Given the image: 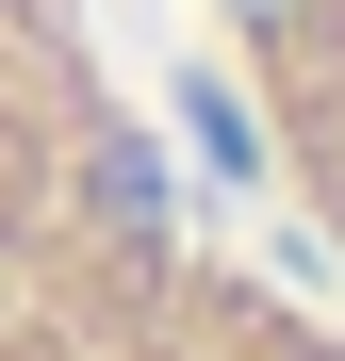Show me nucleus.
<instances>
[{"mask_svg": "<svg viewBox=\"0 0 345 361\" xmlns=\"http://www.w3.org/2000/svg\"><path fill=\"white\" fill-rule=\"evenodd\" d=\"M0 361H345V295L198 214L83 0H0Z\"/></svg>", "mask_w": 345, "mask_h": 361, "instance_id": "f257e3e1", "label": "nucleus"}, {"mask_svg": "<svg viewBox=\"0 0 345 361\" xmlns=\"http://www.w3.org/2000/svg\"><path fill=\"white\" fill-rule=\"evenodd\" d=\"M198 49H214V99L296 230V263L345 295V0H198Z\"/></svg>", "mask_w": 345, "mask_h": 361, "instance_id": "f03ea898", "label": "nucleus"}]
</instances>
